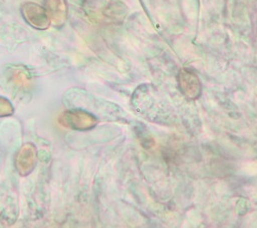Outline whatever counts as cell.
<instances>
[{
  "mask_svg": "<svg viewBox=\"0 0 257 228\" xmlns=\"http://www.w3.org/2000/svg\"><path fill=\"white\" fill-rule=\"evenodd\" d=\"M22 12L25 20L34 28L47 29L51 24L47 11L36 4H25Z\"/></svg>",
  "mask_w": 257,
  "mask_h": 228,
  "instance_id": "6da1fadb",
  "label": "cell"
},
{
  "mask_svg": "<svg viewBox=\"0 0 257 228\" xmlns=\"http://www.w3.org/2000/svg\"><path fill=\"white\" fill-rule=\"evenodd\" d=\"M47 14L56 27L61 26L66 19V3L65 0H47Z\"/></svg>",
  "mask_w": 257,
  "mask_h": 228,
  "instance_id": "7a4b0ae2",
  "label": "cell"
},
{
  "mask_svg": "<svg viewBox=\"0 0 257 228\" xmlns=\"http://www.w3.org/2000/svg\"><path fill=\"white\" fill-rule=\"evenodd\" d=\"M180 89L190 100H195L201 95V85L194 74H180Z\"/></svg>",
  "mask_w": 257,
  "mask_h": 228,
  "instance_id": "3957f363",
  "label": "cell"
}]
</instances>
